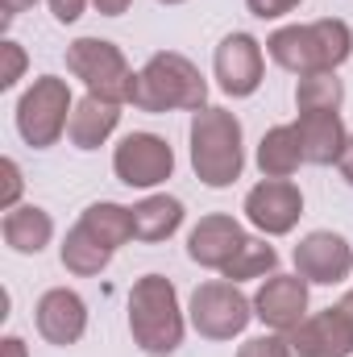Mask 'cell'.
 Wrapping results in <instances>:
<instances>
[{"mask_svg":"<svg viewBox=\"0 0 353 357\" xmlns=\"http://www.w3.org/2000/svg\"><path fill=\"white\" fill-rule=\"evenodd\" d=\"M353 50V33L345 21L324 17L312 25H287L266 38V54L295 75H316V71H337Z\"/></svg>","mask_w":353,"mask_h":357,"instance_id":"1","label":"cell"},{"mask_svg":"<svg viewBox=\"0 0 353 357\" xmlns=\"http://www.w3.org/2000/svg\"><path fill=\"white\" fill-rule=\"evenodd\" d=\"M191 167L200 183L229 187L241 178L246 154H241V121L229 108H200L191 116Z\"/></svg>","mask_w":353,"mask_h":357,"instance_id":"2","label":"cell"},{"mask_svg":"<svg viewBox=\"0 0 353 357\" xmlns=\"http://www.w3.org/2000/svg\"><path fill=\"white\" fill-rule=\"evenodd\" d=\"M129 333L146 354H175L183 345V316H179L175 282L163 274H146L129 291Z\"/></svg>","mask_w":353,"mask_h":357,"instance_id":"3","label":"cell"},{"mask_svg":"<svg viewBox=\"0 0 353 357\" xmlns=\"http://www.w3.org/2000/svg\"><path fill=\"white\" fill-rule=\"evenodd\" d=\"M208 100V84L204 75L195 71L191 59L183 54H154L142 75H137V96H133V108L142 112H171V108H191L200 112Z\"/></svg>","mask_w":353,"mask_h":357,"instance_id":"4","label":"cell"},{"mask_svg":"<svg viewBox=\"0 0 353 357\" xmlns=\"http://www.w3.org/2000/svg\"><path fill=\"white\" fill-rule=\"evenodd\" d=\"M67 67L75 71V79L88 84L91 96L108 100V104H133L137 96V75L129 71L121 46L104 42V38H80L67 46Z\"/></svg>","mask_w":353,"mask_h":357,"instance_id":"5","label":"cell"},{"mask_svg":"<svg viewBox=\"0 0 353 357\" xmlns=\"http://www.w3.org/2000/svg\"><path fill=\"white\" fill-rule=\"evenodd\" d=\"M71 108H75V104H71L67 79L42 75V79H33V88L25 91L21 104H17V129H21V137H25L33 150H46V146H54L59 133L67 129Z\"/></svg>","mask_w":353,"mask_h":357,"instance_id":"6","label":"cell"},{"mask_svg":"<svg viewBox=\"0 0 353 357\" xmlns=\"http://www.w3.org/2000/svg\"><path fill=\"white\" fill-rule=\"evenodd\" d=\"M254 303L237 291V282H204L191 295V324L200 337L208 341H233L237 333H246Z\"/></svg>","mask_w":353,"mask_h":357,"instance_id":"7","label":"cell"},{"mask_svg":"<svg viewBox=\"0 0 353 357\" xmlns=\"http://www.w3.org/2000/svg\"><path fill=\"white\" fill-rule=\"evenodd\" d=\"M112 171L125 187H158L175 171V154L158 133H129L112 154Z\"/></svg>","mask_w":353,"mask_h":357,"instance_id":"8","label":"cell"},{"mask_svg":"<svg viewBox=\"0 0 353 357\" xmlns=\"http://www.w3.org/2000/svg\"><path fill=\"white\" fill-rule=\"evenodd\" d=\"M246 216L254 229H262L266 237H283L295 229V220L303 216V195L295 183L287 178H262L250 195H246Z\"/></svg>","mask_w":353,"mask_h":357,"instance_id":"9","label":"cell"},{"mask_svg":"<svg viewBox=\"0 0 353 357\" xmlns=\"http://www.w3.org/2000/svg\"><path fill=\"white\" fill-rule=\"evenodd\" d=\"M287 341L295 357H350L353 324L341 307H324L316 316H303V324H295Z\"/></svg>","mask_w":353,"mask_h":357,"instance_id":"10","label":"cell"},{"mask_svg":"<svg viewBox=\"0 0 353 357\" xmlns=\"http://www.w3.org/2000/svg\"><path fill=\"white\" fill-rule=\"evenodd\" d=\"M254 316L270 328H278V333H291L295 324H303V316H308V278L270 274L262 282V291L254 295Z\"/></svg>","mask_w":353,"mask_h":357,"instance_id":"11","label":"cell"},{"mask_svg":"<svg viewBox=\"0 0 353 357\" xmlns=\"http://www.w3.org/2000/svg\"><path fill=\"white\" fill-rule=\"evenodd\" d=\"M295 270H299V278H308V282H341L353 270L350 241H345L341 233H329V229L308 233V237L295 245Z\"/></svg>","mask_w":353,"mask_h":357,"instance_id":"12","label":"cell"},{"mask_svg":"<svg viewBox=\"0 0 353 357\" xmlns=\"http://www.w3.org/2000/svg\"><path fill=\"white\" fill-rule=\"evenodd\" d=\"M216 79L229 96H254L262 84V46L250 33H229L216 46Z\"/></svg>","mask_w":353,"mask_h":357,"instance_id":"13","label":"cell"},{"mask_svg":"<svg viewBox=\"0 0 353 357\" xmlns=\"http://www.w3.org/2000/svg\"><path fill=\"white\" fill-rule=\"evenodd\" d=\"M88 328V307L75 291L67 287H54L38 299V333L50 341V345H75Z\"/></svg>","mask_w":353,"mask_h":357,"instance_id":"14","label":"cell"},{"mask_svg":"<svg viewBox=\"0 0 353 357\" xmlns=\"http://www.w3.org/2000/svg\"><path fill=\"white\" fill-rule=\"evenodd\" d=\"M241 245H246V233H241V225L233 216H204L187 237L191 262H200L208 270H225Z\"/></svg>","mask_w":353,"mask_h":357,"instance_id":"15","label":"cell"},{"mask_svg":"<svg viewBox=\"0 0 353 357\" xmlns=\"http://www.w3.org/2000/svg\"><path fill=\"white\" fill-rule=\"evenodd\" d=\"M295 129L303 142V162H316V167L337 162L345 150V137H350L341 125V112H299Z\"/></svg>","mask_w":353,"mask_h":357,"instance_id":"16","label":"cell"},{"mask_svg":"<svg viewBox=\"0 0 353 357\" xmlns=\"http://www.w3.org/2000/svg\"><path fill=\"white\" fill-rule=\"evenodd\" d=\"M117 108H121V104H108V100H100V96L88 91V96L71 108V121H67L71 146H75V150H96V146H104L108 133H112L117 121H121Z\"/></svg>","mask_w":353,"mask_h":357,"instance_id":"17","label":"cell"},{"mask_svg":"<svg viewBox=\"0 0 353 357\" xmlns=\"http://www.w3.org/2000/svg\"><path fill=\"white\" fill-rule=\"evenodd\" d=\"M50 237H54L50 212H42L33 204L4 212V241H8V250H17V254H42L50 245Z\"/></svg>","mask_w":353,"mask_h":357,"instance_id":"18","label":"cell"},{"mask_svg":"<svg viewBox=\"0 0 353 357\" xmlns=\"http://www.w3.org/2000/svg\"><path fill=\"white\" fill-rule=\"evenodd\" d=\"M303 162V142H299V129L295 125H274L258 146V171L266 178H287L299 171Z\"/></svg>","mask_w":353,"mask_h":357,"instance_id":"19","label":"cell"},{"mask_svg":"<svg viewBox=\"0 0 353 357\" xmlns=\"http://www.w3.org/2000/svg\"><path fill=\"white\" fill-rule=\"evenodd\" d=\"M183 225V204L175 195H150L133 208V237L137 241H167Z\"/></svg>","mask_w":353,"mask_h":357,"instance_id":"20","label":"cell"},{"mask_svg":"<svg viewBox=\"0 0 353 357\" xmlns=\"http://www.w3.org/2000/svg\"><path fill=\"white\" fill-rule=\"evenodd\" d=\"M80 225L88 229L100 245L117 250V245H125V241L133 237V208H121V204H91Z\"/></svg>","mask_w":353,"mask_h":357,"instance_id":"21","label":"cell"},{"mask_svg":"<svg viewBox=\"0 0 353 357\" xmlns=\"http://www.w3.org/2000/svg\"><path fill=\"white\" fill-rule=\"evenodd\" d=\"M108 258H112V250L100 245L84 225H75L67 233V241H63V266L71 270V274H84V278L88 274H100V270L108 266Z\"/></svg>","mask_w":353,"mask_h":357,"instance_id":"22","label":"cell"},{"mask_svg":"<svg viewBox=\"0 0 353 357\" xmlns=\"http://www.w3.org/2000/svg\"><path fill=\"white\" fill-rule=\"evenodd\" d=\"M341 100H345V88L333 71L299 75V88H295V108L299 112H337Z\"/></svg>","mask_w":353,"mask_h":357,"instance_id":"23","label":"cell"},{"mask_svg":"<svg viewBox=\"0 0 353 357\" xmlns=\"http://www.w3.org/2000/svg\"><path fill=\"white\" fill-rule=\"evenodd\" d=\"M274 262H278L274 245H266V241H258V237H246V245L233 254V262L220 270V274L233 278V282H241V278H262V274L274 270Z\"/></svg>","mask_w":353,"mask_h":357,"instance_id":"24","label":"cell"},{"mask_svg":"<svg viewBox=\"0 0 353 357\" xmlns=\"http://www.w3.org/2000/svg\"><path fill=\"white\" fill-rule=\"evenodd\" d=\"M237 357H295V354H291L287 337H254L237 349Z\"/></svg>","mask_w":353,"mask_h":357,"instance_id":"25","label":"cell"},{"mask_svg":"<svg viewBox=\"0 0 353 357\" xmlns=\"http://www.w3.org/2000/svg\"><path fill=\"white\" fill-rule=\"evenodd\" d=\"M0 54H4V67H0V88H13V84L21 79V71H25V50H21L17 42H4V46H0Z\"/></svg>","mask_w":353,"mask_h":357,"instance_id":"26","label":"cell"},{"mask_svg":"<svg viewBox=\"0 0 353 357\" xmlns=\"http://www.w3.org/2000/svg\"><path fill=\"white\" fill-rule=\"evenodd\" d=\"M0 171H4V191H0V208H4V212H13V208H17V195H21V167H17L13 158H4V162H0Z\"/></svg>","mask_w":353,"mask_h":357,"instance_id":"27","label":"cell"},{"mask_svg":"<svg viewBox=\"0 0 353 357\" xmlns=\"http://www.w3.org/2000/svg\"><path fill=\"white\" fill-rule=\"evenodd\" d=\"M246 4H250L254 17H262L266 21V17H283V13H291L299 0H246Z\"/></svg>","mask_w":353,"mask_h":357,"instance_id":"28","label":"cell"},{"mask_svg":"<svg viewBox=\"0 0 353 357\" xmlns=\"http://www.w3.org/2000/svg\"><path fill=\"white\" fill-rule=\"evenodd\" d=\"M84 4H88V0H50V13H54V21L71 25V21L84 17Z\"/></svg>","mask_w":353,"mask_h":357,"instance_id":"29","label":"cell"},{"mask_svg":"<svg viewBox=\"0 0 353 357\" xmlns=\"http://www.w3.org/2000/svg\"><path fill=\"white\" fill-rule=\"evenodd\" d=\"M337 167H341V175H345V183L353 187V133L345 137V150H341V158H337Z\"/></svg>","mask_w":353,"mask_h":357,"instance_id":"30","label":"cell"},{"mask_svg":"<svg viewBox=\"0 0 353 357\" xmlns=\"http://www.w3.org/2000/svg\"><path fill=\"white\" fill-rule=\"evenodd\" d=\"M29 4H33V0H0V17H4V21H13V17H21Z\"/></svg>","mask_w":353,"mask_h":357,"instance_id":"31","label":"cell"},{"mask_svg":"<svg viewBox=\"0 0 353 357\" xmlns=\"http://www.w3.org/2000/svg\"><path fill=\"white\" fill-rule=\"evenodd\" d=\"M129 4H133V0H96V8H100L104 17H121Z\"/></svg>","mask_w":353,"mask_h":357,"instance_id":"32","label":"cell"},{"mask_svg":"<svg viewBox=\"0 0 353 357\" xmlns=\"http://www.w3.org/2000/svg\"><path fill=\"white\" fill-rule=\"evenodd\" d=\"M4 357H25V341L21 337H4Z\"/></svg>","mask_w":353,"mask_h":357,"instance_id":"33","label":"cell"},{"mask_svg":"<svg viewBox=\"0 0 353 357\" xmlns=\"http://www.w3.org/2000/svg\"><path fill=\"white\" fill-rule=\"evenodd\" d=\"M337 307H341V312H345V316H350V324H353V291H345V299H341V303H337Z\"/></svg>","mask_w":353,"mask_h":357,"instance_id":"34","label":"cell"},{"mask_svg":"<svg viewBox=\"0 0 353 357\" xmlns=\"http://www.w3.org/2000/svg\"><path fill=\"white\" fill-rule=\"evenodd\" d=\"M158 4H183V0H158Z\"/></svg>","mask_w":353,"mask_h":357,"instance_id":"35","label":"cell"}]
</instances>
